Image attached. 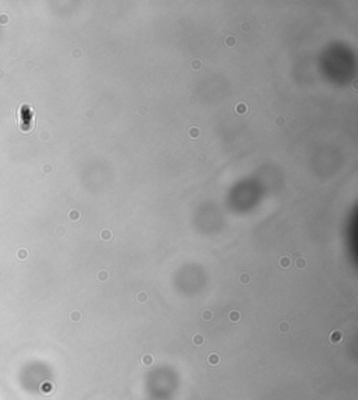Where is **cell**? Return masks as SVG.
<instances>
[{
	"label": "cell",
	"mask_w": 358,
	"mask_h": 400,
	"mask_svg": "<svg viewBox=\"0 0 358 400\" xmlns=\"http://www.w3.org/2000/svg\"><path fill=\"white\" fill-rule=\"evenodd\" d=\"M279 330L280 332H284V333H285V332H288L290 330L288 323H287V322H281V323L279 325Z\"/></svg>",
	"instance_id": "5bb4252c"
},
{
	"label": "cell",
	"mask_w": 358,
	"mask_h": 400,
	"mask_svg": "<svg viewBox=\"0 0 358 400\" xmlns=\"http://www.w3.org/2000/svg\"><path fill=\"white\" fill-rule=\"evenodd\" d=\"M197 63H200L199 60H195V62H193V67H195V69H199L200 67V64H197Z\"/></svg>",
	"instance_id": "ffe728a7"
},
{
	"label": "cell",
	"mask_w": 358,
	"mask_h": 400,
	"mask_svg": "<svg viewBox=\"0 0 358 400\" xmlns=\"http://www.w3.org/2000/svg\"><path fill=\"white\" fill-rule=\"evenodd\" d=\"M70 317H71V321H74V322H79L80 319H81V314H80V312H73V314H71V316H70Z\"/></svg>",
	"instance_id": "9a60e30c"
},
{
	"label": "cell",
	"mask_w": 358,
	"mask_h": 400,
	"mask_svg": "<svg viewBox=\"0 0 358 400\" xmlns=\"http://www.w3.org/2000/svg\"><path fill=\"white\" fill-rule=\"evenodd\" d=\"M192 341H193L195 346L199 347V346H202V344L204 343V336H202V334H195V336L192 337Z\"/></svg>",
	"instance_id": "3957f363"
},
{
	"label": "cell",
	"mask_w": 358,
	"mask_h": 400,
	"mask_svg": "<svg viewBox=\"0 0 358 400\" xmlns=\"http://www.w3.org/2000/svg\"><path fill=\"white\" fill-rule=\"evenodd\" d=\"M207 361H209L210 365H213V367H217V365L221 362V358H220V355L217 353H213V354H210L209 357H207Z\"/></svg>",
	"instance_id": "7a4b0ae2"
},
{
	"label": "cell",
	"mask_w": 358,
	"mask_h": 400,
	"mask_svg": "<svg viewBox=\"0 0 358 400\" xmlns=\"http://www.w3.org/2000/svg\"><path fill=\"white\" fill-rule=\"evenodd\" d=\"M98 278H100L101 281H105L106 278H108V273H106L105 270H102V271H100L98 273Z\"/></svg>",
	"instance_id": "2e32d148"
},
{
	"label": "cell",
	"mask_w": 358,
	"mask_h": 400,
	"mask_svg": "<svg viewBox=\"0 0 358 400\" xmlns=\"http://www.w3.org/2000/svg\"><path fill=\"white\" fill-rule=\"evenodd\" d=\"M225 45H227V46H229V48L235 46V45H236V38H235V36H227V38H225Z\"/></svg>",
	"instance_id": "8992f818"
},
{
	"label": "cell",
	"mask_w": 358,
	"mask_h": 400,
	"mask_svg": "<svg viewBox=\"0 0 358 400\" xmlns=\"http://www.w3.org/2000/svg\"><path fill=\"white\" fill-rule=\"evenodd\" d=\"M147 299H148V295H147L146 292H139V294H137V301L139 302H146Z\"/></svg>",
	"instance_id": "4fadbf2b"
},
{
	"label": "cell",
	"mask_w": 358,
	"mask_h": 400,
	"mask_svg": "<svg viewBox=\"0 0 358 400\" xmlns=\"http://www.w3.org/2000/svg\"><path fill=\"white\" fill-rule=\"evenodd\" d=\"M235 111L238 113H245V112H248V105H245V104H238Z\"/></svg>",
	"instance_id": "52a82bcc"
},
{
	"label": "cell",
	"mask_w": 358,
	"mask_h": 400,
	"mask_svg": "<svg viewBox=\"0 0 358 400\" xmlns=\"http://www.w3.org/2000/svg\"><path fill=\"white\" fill-rule=\"evenodd\" d=\"M295 266L298 269H304L306 266V260L304 258H299V259H297V262H295Z\"/></svg>",
	"instance_id": "30bf717a"
},
{
	"label": "cell",
	"mask_w": 358,
	"mask_h": 400,
	"mask_svg": "<svg viewBox=\"0 0 358 400\" xmlns=\"http://www.w3.org/2000/svg\"><path fill=\"white\" fill-rule=\"evenodd\" d=\"M101 238L105 239V241H108V239L112 238V234H111L109 229H104V231L101 232Z\"/></svg>",
	"instance_id": "8fae6325"
},
{
	"label": "cell",
	"mask_w": 358,
	"mask_h": 400,
	"mask_svg": "<svg viewBox=\"0 0 358 400\" xmlns=\"http://www.w3.org/2000/svg\"><path fill=\"white\" fill-rule=\"evenodd\" d=\"M190 133H192V136H193V137H196V136L199 134V132H197V129H196V127H193V129H190L189 134H190Z\"/></svg>",
	"instance_id": "ac0fdd59"
},
{
	"label": "cell",
	"mask_w": 358,
	"mask_h": 400,
	"mask_svg": "<svg viewBox=\"0 0 358 400\" xmlns=\"http://www.w3.org/2000/svg\"><path fill=\"white\" fill-rule=\"evenodd\" d=\"M213 316H214V315H213V312H211V311H204V312L202 314V317L204 319V321H211Z\"/></svg>",
	"instance_id": "7c38bea8"
},
{
	"label": "cell",
	"mask_w": 358,
	"mask_h": 400,
	"mask_svg": "<svg viewBox=\"0 0 358 400\" xmlns=\"http://www.w3.org/2000/svg\"><path fill=\"white\" fill-rule=\"evenodd\" d=\"M279 265L281 266V267H284V269L290 267V266H291V259H290V258H285V256H284V258H281L279 260Z\"/></svg>",
	"instance_id": "277c9868"
},
{
	"label": "cell",
	"mask_w": 358,
	"mask_h": 400,
	"mask_svg": "<svg viewBox=\"0 0 358 400\" xmlns=\"http://www.w3.org/2000/svg\"><path fill=\"white\" fill-rule=\"evenodd\" d=\"M239 281H241L242 284H248L249 281H250V276H249L248 273H242V274L239 276Z\"/></svg>",
	"instance_id": "ba28073f"
},
{
	"label": "cell",
	"mask_w": 358,
	"mask_h": 400,
	"mask_svg": "<svg viewBox=\"0 0 358 400\" xmlns=\"http://www.w3.org/2000/svg\"><path fill=\"white\" fill-rule=\"evenodd\" d=\"M141 362L144 364V365H151V364L154 362V358L151 357V355H144V357L141 358Z\"/></svg>",
	"instance_id": "9c48e42d"
},
{
	"label": "cell",
	"mask_w": 358,
	"mask_h": 400,
	"mask_svg": "<svg viewBox=\"0 0 358 400\" xmlns=\"http://www.w3.org/2000/svg\"><path fill=\"white\" fill-rule=\"evenodd\" d=\"M70 217H71V220H73V221H76L77 218H80V213H77V211H73V213H71V215H70Z\"/></svg>",
	"instance_id": "e0dca14e"
},
{
	"label": "cell",
	"mask_w": 358,
	"mask_h": 400,
	"mask_svg": "<svg viewBox=\"0 0 358 400\" xmlns=\"http://www.w3.org/2000/svg\"><path fill=\"white\" fill-rule=\"evenodd\" d=\"M276 123H277V125H281V123H284V120H283V118H277Z\"/></svg>",
	"instance_id": "44dd1931"
},
{
	"label": "cell",
	"mask_w": 358,
	"mask_h": 400,
	"mask_svg": "<svg viewBox=\"0 0 358 400\" xmlns=\"http://www.w3.org/2000/svg\"><path fill=\"white\" fill-rule=\"evenodd\" d=\"M241 319V314L238 311H231L229 312V321L231 322H239Z\"/></svg>",
	"instance_id": "5b68a950"
},
{
	"label": "cell",
	"mask_w": 358,
	"mask_h": 400,
	"mask_svg": "<svg viewBox=\"0 0 358 400\" xmlns=\"http://www.w3.org/2000/svg\"><path fill=\"white\" fill-rule=\"evenodd\" d=\"M329 340H330V343L332 344H338L343 340V332L342 330H333L332 333H330Z\"/></svg>",
	"instance_id": "6da1fadb"
},
{
	"label": "cell",
	"mask_w": 358,
	"mask_h": 400,
	"mask_svg": "<svg viewBox=\"0 0 358 400\" xmlns=\"http://www.w3.org/2000/svg\"><path fill=\"white\" fill-rule=\"evenodd\" d=\"M249 28H250V25H249V24H245V23L242 24V31H250Z\"/></svg>",
	"instance_id": "d6986e66"
}]
</instances>
